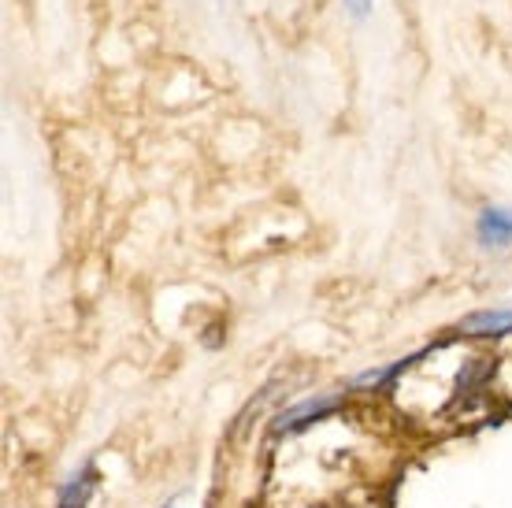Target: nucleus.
Returning a JSON list of instances; mask_svg holds the SVG:
<instances>
[{
    "label": "nucleus",
    "mask_w": 512,
    "mask_h": 508,
    "mask_svg": "<svg viewBox=\"0 0 512 508\" xmlns=\"http://www.w3.org/2000/svg\"><path fill=\"white\" fill-rule=\"evenodd\" d=\"M475 234L487 249H509L512 245V208H501V204H490L479 212L475 219Z\"/></svg>",
    "instance_id": "obj_2"
},
{
    "label": "nucleus",
    "mask_w": 512,
    "mask_h": 508,
    "mask_svg": "<svg viewBox=\"0 0 512 508\" xmlns=\"http://www.w3.org/2000/svg\"><path fill=\"white\" fill-rule=\"evenodd\" d=\"M342 405V397L338 394H316L308 397V401H301V405L286 408L279 420H275V434H294V431H305L308 423L323 420L327 412H334V408Z\"/></svg>",
    "instance_id": "obj_1"
},
{
    "label": "nucleus",
    "mask_w": 512,
    "mask_h": 508,
    "mask_svg": "<svg viewBox=\"0 0 512 508\" xmlns=\"http://www.w3.org/2000/svg\"><path fill=\"white\" fill-rule=\"evenodd\" d=\"M97 486H101L97 468H93V464H82V468H78L75 475L64 483L56 508H86L93 501V494H97Z\"/></svg>",
    "instance_id": "obj_4"
},
{
    "label": "nucleus",
    "mask_w": 512,
    "mask_h": 508,
    "mask_svg": "<svg viewBox=\"0 0 512 508\" xmlns=\"http://www.w3.org/2000/svg\"><path fill=\"white\" fill-rule=\"evenodd\" d=\"M457 331L464 338H505V334H512V308H483V312H472V316L461 319Z\"/></svg>",
    "instance_id": "obj_3"
},
{
    "label": "nucleus",
    "mask_w": 512,
    "mask_h": 508,
    "mask_svg": "<svg viewBox=\"0 0 512 508\" xmlns=\"http://www.w3.org/2000/svg\"><path fill=\"white\" fill-rule=\"evenodd\" d=\"M346 8L353 19H364V15L372 12V0H346Z\"/></svg>",
    "instance_id": "obj_5"
}]
</instances>
